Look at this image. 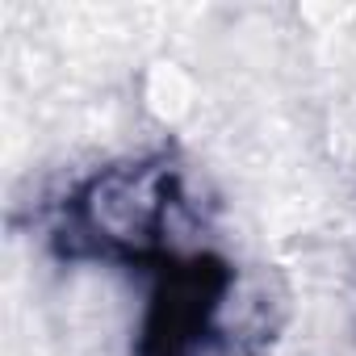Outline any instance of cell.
Instances as JSON below:
<instances>
[{
	"label": "cell",
	"instance_id": "cell-1",
	"mask_svg": "<svg viewBox=\"0 0 356 356\" xmlns=\"http://www.w3.org/2000/svg\"><path fill=\"white\" fill-rule=\"evenodd\" d=\"M172 206H176L172 168L163 159H138L92 176L76 202V218L80 231L101 252L147 256L163 243V231L172 227Z\"/></svg>",
	"mask_w": 356,
	"mask_h": 356
}]
</instances>
